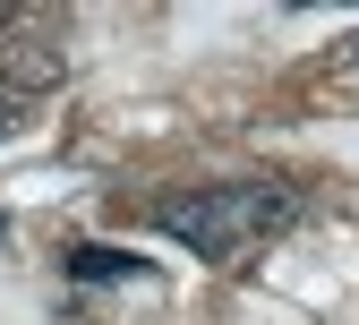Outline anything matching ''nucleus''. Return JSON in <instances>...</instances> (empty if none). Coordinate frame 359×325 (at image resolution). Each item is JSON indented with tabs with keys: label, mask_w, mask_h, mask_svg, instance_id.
Returning a JSON list of instances; mask_svg holds the SVG:
<instances>
[{
	"label": "nucleus",
	"mask_w": 359,
	"mask_h": 325,
	"mask_svg": "<svg viewBox=\"0 0 359 325\" xmlns=\"http://www.w3.org/2000/svg\"><path fill=\"white\" fill-rule=\"evenodd\" d=\"M291 189H265V180H222V189H197V197H163L154 223L171 231L180 248H197L205 265H240L257 240H274L291 223Z\"/></svg>",
	"instance_id": "f257e3e1"
},
{
	"label": "nucleus",
	"mask_w": 359,
	"mask_h": 325,
	"mask_svg": "<svg viewBox=\"0 0 359 325\" xmlns=\"http://www.w3.org/2000/svg\"><path fill=\"white\" fill-rule=\"evenodd\" d=\"M146 257H128V248H103V240H77L69 248V283H146Z\"/></svg>",
	"instance_id": "f03ea898"
},
{
	"label": "nucleus",
	"mask_w": 359,
	"mask_h": 325,
	"mask_svg": "<svg viewBox=\"0 0 359 325\" xmlns=\"http://www.w3.org/2000/svg\"><path fill=\"white\" fill-rule=\"evenodd\" d=\"M0 240H9V214H0Z\"/></svg>",
	"instance_id": "7ed1b4c3"
},
{
	"label": "nucleus",
	"mask_w": 359,
	"mask_h": 325,
	"mask_svg": "<svg viewBox=\"0 0 359 325\" xmlns=\"http://www.w3.org/2000/svg\"><path fill=\"white\" fill-rule=\"evenodd\" d=\"M0 112H9V103H0ZM0 128H9V120H0Z\"/></svg>",
	"instance_id": "20e7f679"
},
{
	"label": "nucleus",
	"mask_w": 359,
	"mask_h": 325,
	"mask_svg": "<svg viewBox=\"0 0 359 325\" xmlns=\"http://www.w3.org/2000/svg\"><path fill=\"white\" fill-rule=\"evenodd\" d=\"M351 52H359V43H351Z\"/></svg>",
	"instance_id": "39448f33"
}]
</instances>
